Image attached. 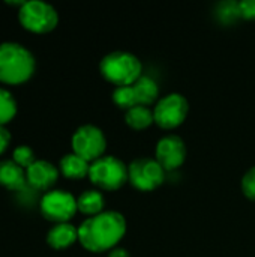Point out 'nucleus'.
<instances>
[{
	"label": "nucleus",
	"instance_id": "nucleus-1",
	"mask_svg": "<svg viewBox=\"0 0 255 257\" xmlns=\"http://www.w3.org/2000/svg\"><path fill=\"white\" fill-rule=\"evenodd\" d=\"M126 233V220L117 211H104L86 218L78 227L80 244L92 253H104L116 248Z\"/></svg>",
	"mask_w": 255,
	"mask_h": 257
},
{
	"label": "nucleus",
	"instance_id": "nucleus-2",
	"mask_svg": "<svg viewBox=\"0 0 255 257\" xmlns=\"http://www.w3.org/2000/svg\"><path fill=\"white\" fill-rule=\"evenodd\" d=\"M36 68L33 54L21 44H0V81L6 84H23L32 78Z\"/></svg>",
	"mask_w": 255,
	"mask_h": 257
},
{
	"label": "nucleus",
	"instance_id": "nucleus-3",
	"mask_svg": "<svg viewBox=\"0 0 255 257\" xmlns=\"http://www.w3.org/2000/svg\"><path fill=\"white\" fill-rule=\"evenodd\" d=\"M99 71L101 75L116 87L132 86L143 75V63L134 53L116 50L102 57Z\"/></svg>",
	"mask_w": 255,
	"mask_h": 257
},
{
	"label": "nucleus",
	"instance_id": "nucleus-4",
	"mask_svg": "<svg viewBox=\"0 0 255 257\" xmlns=\"http://www.w3.org/2000/svg\"><path fill=\"white\" fill-rule=\"evenodd\" d=\"M89 179L105 191H116L128 182V166L114 155H104L90 164Z\"/></svg>",
	"mask_w": 255,
	"mask_h": 257
},
{
	"label": "nucleus",
	"instance_id": "nucleus-5",
	"mask_svg": "<svg viewBox=\"0 0 255 257\" xmlns=\"http://www.w3.org/2000/svg\"><path fill=\"white\" fill-rule=\"evenodd\" d=\"M20 24L33 33H48L56 29L59 23V14L56 8L47 2L32 0L26 2L18 11Z\"/></svg>",
	"mask_w": 255,
	"mask_h": 257
},
{
	"label": "nucleus",
	"instance_id": "nucleus-6",
	"mask_svg": "<svg viewBox=\"0 0 255 257\" xmlns=\"http://www.w3.org/2000/svg\"><path fill=\"white\" fill-rule=\"evenodd\" d=\"M165 181V170L150 157H140L128 166V182L140 191H153Z\"/></svg>",
	"mask_w": 255,
	"mask_h": 257
},
{
	"label": "nucleus",
	"instance_id": "nucleus-7",
	"mask_svg": "<svg viewBox=\"0 0 255 257\" xmlns=\"http://www.w3.org/2000/svg\"><path fill=\"white\" fill-rule=\"evenodd\" d=\"M189 111L188 99L177 92L168 93L158 99L153 108L155 123L162 130H174L180 126Z\"/></svg>",
	"mask_w": 255,
	"mask_h": 257
},
{
	"label": "nucleus",
	"instance_id": "nucleus-8",
	"mask_svg": "<svg viewBox=\"0 0 255 257\" xmlns=\"http://www.w3.org/2000/svg\"><path fill=\"white\" fill-rule=\"evenodd\" d=\"M107 139L101 128L95 125H81L72 136V151L90 164L104 157Z\"/></svg>",
	"mask_w": 255,
	"mask_h": 257
},
{
	"label": "nucleus",
	"instance_id": "nucleus-9",
	"mask_svg": "<svg viewBox=\"0 0 255 257\" xmlns=\"http://www.w3.org/2000/svg\"><path fill=\"white\" fill-rule=\"evenodd\" d=\"M42 215L56 224L68 223L78 211L77 199L65 190H51L41 199Z\"/></svg>",
	"mask_w": 255,
	"mask_h": 257
},
{
	"label": "nucleus",
	"instance_id": "nucleus-10",
	"mask_svg": "<svg viewBox=\"0 0 255 257\" xmlns=\"http://www.w3.org/2000/svg\"><path fill=\"white\" fill-rule=\"evenodd\" d=\"M155 160L165 172L179 169L186 160V146L182 137L176 134H167L159 139L155 148Z\"/></svg>",
	"mask_w": 255,
	"mask_h": 257
},
{
	"label": "nucleus",
	"instance_id": "nucleus-11",
	"mask_svg": "<svg viewBox=\"0 0 255 257\" xmlns=\"http://www.w3.org/2000/svg\"><path fill=\"white\" fill-rule=\"evenodd\" d=\"M27 184L33 187L35 190L47 191L50 190L59 179V170L56 169L54 164L44 161V160H36L27 170Z\"/></svg>",
	"mask_w": 255,
	"mask_h": 257
},
{
	"label": "nucleus",
	"instance_id": "nucleus-12",
	"mask_svg": "<svg viewBox=\"0 0 255 257\" xmlns=\"http://www.w3.org/2000/svg\"><path fill=\"white\" fill-rule=\"evenodd\" d=\"M27 176L26 170L20 167L14 160H3L0 161V185L11 190L20 191L26 187Z\"/></svg>",
	"mask_w": 255,
	"mask_h": 257
},
{
	"label": "nucleus",
	"instance_id": "nucleus-13",
	"mask_svg": "<svg viewBox=\"0 0 255 257\" xmlns=\"http://www.w3.org/2000/svg\"><path fill=\"white\" fill-rule=\"evenodd\" d=\"M78 241V227L71 223L56 224L47 235V242L54 250H63Z\"/></svg>",
	"mask_w": 255,
	"mask_h": 257
},
{
	"label": "nucleus",
	"instance_id": "nucleus-14",
	"mask_svg": "<svg viewBox=\"0 0 255 257\" xmlns=\"http://www.w3.org/2000/svg\"><path fill=\"white\" fill-rule=\"evenodd\" d=\"M135 98H137V104L138 105H146L149 107L153 102H158V96H159V87L158 83L149 77V75H141L134 84H132Z\"/></svg>",
	"mask_w": 255,
	"mask_h": 257
},
{
	"label": "nucleus",
	"instance_id": "nucleus-15",
	"mask_svg": "<svg viewBox=\"0 0 255 257\" xmlns=\"http://www.w3.org/2000/svg\"><path fill=\"white\" fill-rule=\"evenodd\" d=\"M89 170H90V163L74 152L66 154L60 160V172L68 179H83L89 176Z\"/></svg>",
	"mask_w": 255,
	"mask_h": 257
},
{
	"label": "nucleus",
	"instance_id": "nucleus-16",
	"mask_svg": "<svg viewBox=\"0 0 255 257\" xmlns=\"http://www.w3.org/2000/svg\"><path fill=\"white\" fill-rule=\"evenodd\" d=\"M77 206H78V211L83 212L84 215L95 217V215L104 212V206H105L104 194L98 190L83 191L80 194V197L77 199Z\"/></svg>",
	"mask_w": 255,
	"mask_h": 257
},
{
	"label": "nucleus",
	"instance_id": "nucleus-17",
	"mask_svg": "<svg viewBox=\"0 0 255 257\" xmlns=\"http://www.w3.org/2000/svg\"><path fill=\"white\" fill-rule=\"evenodd\" d=\"M125 122L132 130H137V131L146 130L152 123H155L153 110H150L146 105H135L125 111Z\"/></svg>",
	"mask_w": 255,
	"mask_h": 257
},
{
	"label": "nucleus",
	"instance_id": "nucleus-18",
	"mask_svg": "<svg viewBox=\"0 0 255 257\" xmlns=\"http://www.w3.org/2000/svg\"><path fill=\"white\" fill-rule=\"evenodd\" d=\"M17 114V102L11 92L0 87V126L9 123Z\"/></svg>",
	"mask_w": 255,
	"mask_h": 257
},
{
	"label": "nucleus",
	"instance_id": "nucleus-19",
	"mask_svg": "<svg viewBox=\"0 0 255 257\" xmlns=\"http://www.w3.org/2000/svg\"><path fill=\"white\" fill-rule=\"evenodd\" d=\"M113 101L114 104L122 108V110H129L137 104V98H135V93H134V89L132 86H123V87H116L114 92H113Z\"/></svg>",
	"mask_w": 255,
	"mask_h": 257
},
{
	"label": "nucleus",
	"instance_id": "nucleus-20",
	"mask_svg": "<svg viewBox=\"0 0 255 257\" xmlns=\"http://www.w3.org/2000/svg\"><path fill=\"white\" fill-rule=\"evenodd\" d=\"M12 160L20 166L23 167L24 170H27L36 160H35V154L33 151L29 148V146H18L15 148L14 154H12Z\"/></svg>",
	"mask_w": 255,
	"mask_h": 257
},
{
	"label": "nucleus",
	"instance_id": "nucleus-21",
	"mask_svg": "<svg viewBox=\"0 0 255 257\" xmlns=\"http://www.w3.org/2000/svg\"><path fill=\"white\" fill-rule=\"evenodd\" d=\"M242 191L246 199L255 202V166L251 167L242 178Z\"/></svg>",
	"mask_w": 255,
	"mask_h": 257
},
{
	"label": "nucleus",
	"instance_id": "nucleus-22",
	"mask_svg": "<svg viewBox=\"0 0 255 257\" xmlns=\"http://www.w3.org/2000/svg\"><path fill=\"white\" fill-rule=\"evenodd\" d=\"M240 17L246 20H255V0H242L239 2Z\"/></svg>",
	"mask_w": 255,
	"mask_h": 257
},
{
	"label": "nucleus",
	"instance_id": "nucleus-23",
	"mask_svg": "<svg viewBox=\"0 0 255 257\" xmlns=\"http://www.w3.org/2000/svg\"><path fill=\"white\" fill-rule=\"evenodd\" d=\"M11 143V134L5 126H0V155L5 154V151L8 149Z\"/></svg>",
	"mask_w": 255,
	"mask_h": 257
},
{
	"label": "nucleus",
	"instance_id": "nucleus-24",
	"mask_svg": "<svg viewBox=\"0 0 255 257\" xmlns=\"http://www.w3.org/2000/svg\"><path fill=\"white\" fill-rule=\"evenodd\" d=\"M108 257H131L129 254V251L126 250V248H113V250H110V253H108Z\"/></svg>",
	"mask_w": 255,
	"mask_h": 257
}]
</instances>
